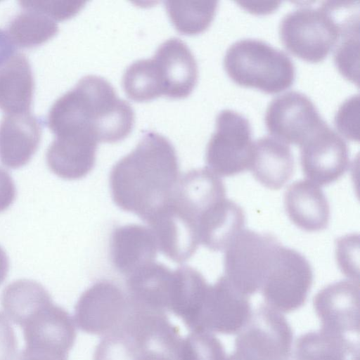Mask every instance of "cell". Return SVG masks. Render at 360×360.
I'll return each instance as SVG.
<instances>
[{"mask_svg": "<svg viewBox=\"0 0 360 360\" xmlns=\"http://www.w3.org/2000/svg\"><path fill=\"white\" fill-rule=\"evenodd\" d=\"M134 123L130 104L120 98L105 79L87 75L52 105L47 124L56 136L89 135L98 142L125 139Z\"/></svg>", "mask_w": 360, "mask_h": 360, "instance_id": "obj_2", "label": "cell"}, {"mask_svg": "<svg viewBox=\"0 0 360 360\" xmlns=\"http://www.w3.org/2000/svg\"><path fill=\"white\" fill-rule=\"evenodd\" d=\"M34 86L27 58L23 53L13 55L0 68V109L7 114L28 112Z\"/></svg>", "mask_w": 360, "mask_h": 360, "instance_id": "obj_24", "label": "cell"}, {"mask_svg": "<svg viewBox=\"0 0 360 360\" xmlns=\"http://www.w3.org/2000/svg\"><path fill=\"white\" fill-rule=\"evenodd\" d=\"M139 354L134 338L120 326L101 340L96 347L94 360H136Z\"/></svg>", "mask_w": 360, "mask_h": 360, "instance_id": "obj_31", "label": "cell"}, {"mask_svg": "<svg viewBox=\"0 0 360 360\" xmlns=\"http://www.w3.org/2000/svg\"><path fill=\"white\" fill-rule=\"evenodd\" d=\"M359 19L346 23L339 44L334 51V61L339 72L347 79L359 84Z\"/></svg>", "mask_w": 360, "mask_h": 360, "instance_id": "obj_29", "label": "cell"}, {"mask_svg": "<svg viewBox=\"0 0 360 360\" xmlns=\"http://www.w3.org/2000/svg\"><path fill=\"white\" fill-rule=\"evenodd\" d=\"M253 144L248 118L233 110H221L216 117L215 131L206 148L207 168L223 176H233L248 169Z\"/></svg>", "mask_w": 360, "mask_h": 360, "instance_id": "obj_9", "label": "cell"}, {"mask_svg": "<svg viewBox=\"0 0 360 360\" xmlns=\"http://www.w3.org/2000/svg\"><path fill=\"white\" fill-rule=\"evenodd\" d=\"M280 244L271 234L243 229L226 248L224 276L242 294L250 297L256 293Z\"/></svg>", "mask_w": 360, "mask_h": 360, "instance_id": "obj_7", "label": "cell"}, {"mask_svg": "<svg viewBox=\"0 0 360 360\" xmlns=\"http://www.w3.org/2000/svg\"><path fill=\"white\" fill-rule=\"evenodd\" d=\"M51 301V295L41 284L29 279L11 283L1 296V307L6 315L20 326L32 312Z\"/></svg>", "mask_w": 360, "mask_h": 360, "instance_id": "obj_26", "label": "cell"}, {"mask_svg": "<svg viewBox=\"0 0 360 360\" xmlns=\"http://www.w3.org/2000/svg\"><path fill=\"white\" fill-rule=\"evenodd\" d=\"M98 141L88 136H56L46 152V163L56 176L67 180L84 177L94 168Z\"/></svg>", "mask_w": 360, "mask_h": 360, "instance_id": "obj_18", "label": "cell"}, {"mask_svg": "<svg viewBox=\"0 0 360 360\" xmlns=\"http://www.w3.org/2000/svg\"><path fill=\"white\" fill-rule=\"evenodd\" d=\"M9 269V261L8 258L3 250V248L0 246V285L6 279Z\"/></svg>", "mask_w": 360, "mask_h": 360, "instance_id": "obj_41", "label": "cell"}, {"mask_svg": "<svg viewBox=\"0 0 360 360\" xmlns=\"http://www.w3.org/2000/svg\"><path fill=\"white\" fill-rule=\"evenodd\" d=\"M295 162L288 145L270 136L253 144L250 169L255 179L271 190L281 188L293 174Z\"/></svg>", "mask_w": 360, "mask_h": 360, "instance_id": "obj_22", "label": "cell"}, {"mask_svg": "<svg viewBox=\"0 0 360 360\" xmlns=\"http://www.w3.org/2000/svg\"><path fill=\"white\" fill-rule=\"evenodd\" d=\"M245 215L235 202L224 198L202 216L198 225L200 243L212 251L225 250L244 228Z\"/></svg>", "mask_w": 360, "mask_h": 360, "instance_id": "obj_23", "label": "cell"}, {"mask_svg": "<svg viewBox=\"0 0 360 360\" xmlns=\"http://www.w3.org/2000/svg\"><path fill=\"white\" fill-rule=\"evenodd\" d=\"M172 270L153 262L127 276L126 293L133 307L166 313Z\"/></svg>", "mask_w": 360, "mask_h": 360, "instance_id": "obj_21", "label": "cell"}, {"mask_svg": "<svg viewBox=\"0 0 360 360\" xmlns=\"http://www.w3.org/2000/svg\"><path fill=\"white\" fill-rule=\"evenodd\" d=\"M217 1H167V15L176 30L193 35L205 31L211 24Z\"/></svg>", "mask_w": 360, "mask_h": 360, "instance_id": "obj_27", "label": "cell"}, {"mask_svg": "<svg viewBox=\"0 0 360 360\" xmlns=\"http://www.w3.org/2000/svg\"><path fill=\"white\" fill-rule=\"evenodd\" d=\"M288 360H359V342L321 330L309 332L297 340Z\"/></svg>", "mask_w": 360, "mask_h": 360, "instance_id": "obj_25", "label": "cell"}, {"mask_svg": "<svg viewBox=\"0 0 360 360\" xmlns=\"http://www.w3.org/2000/svg\"><path fill=\"white\" fill-rule=\"evenodd\" d=\"M284 205L290 221L306 231L326 229L330 219V207L321 188L309 180H299L285 191Z\"/></svg>", "mask_w": 360, "mask_h": 360, "instance_id": "obj_20", "label": "cell"}, {"mask_svg": "<svg viewBox=\"0 0 360 360\" xmlns=\"http://www.w3.org/2000/svg\"><path fill=\"white\" fill-rule=\"evenodd\" d=\"M15 44L8 34L0 29V68H1L13 56Z\"/></svg>", "mask_w": 360, "mask_h": 360, "instance_id": "obj_40", "label": "cell"}, {"mask_svg": "<svg viewBox=\"0 0 360 360\" xmlns=\"http://www.w3.org/2000/svg\"><path fill=\"white\" fill-rule=\"evenodd\" d=\"M41 136V123L30 112L4 115L0 122V161L11 169L23 167L37 151Z\"/></svg>", "mask_w": 360, "mask_h": 360, "instance_id": "obj_16", "label": "cell"}, {"mask_svg": "<svg viewBox=\"0 0 360 360\" xmlns=\"http://www.w3.org/2000/svg\"><path fill=\"white\" fill-rule=\"evenodd\" d=\"M358 236H346L340 238L337 243L336 257L337 261L342 273L351 278L353 281H359L358 271V254L355 251L359 250Z\"/></svg>", "mask_w": 360, "mask_h": 360, "instance_id": "obj_34", "label": "cell"}, {"mask_svg": "<svg viewBox=\"0 0 360 360\" xmlns=\"http://www.w3.org/2000/svg\"><path fill=\"white\" fill-rule=\"evenodd\" d=\"M158 249L151 229L141 225L119 226L113 230L111 235V262L119 273L126 276L154 262Z\"/></svg>", "mask_w": 360, "mask_h": 360, "instance_id": "obj_17", "label": "cell"}, {"mask_svg": "<svg viewBox=\"0 0 360 360\" xmlns=\"http://www.w3.org/2000/svg\"><path fill=\"white\" fill-rule=\"evenodd\" d=\"M354 6V1H327L288 13L279 25L282 43L303 60L321 61L337 45L345 22L359 13Z\"/></svg>", "mask_w": 360, "mask_h": 360, "instance_id": "obj_3", "label": "cell"}, {"mask_svg": "<svg viewBox=\"0 0 360 360\" xmlns=\"http://www.w3.org/2000/svg\"><path fill=\"white\" fill-rule=\"evenodd\" d=\"M252 314L249 297L239 292L222 276L209 286L198 332L238 333Z\"/></svg>", "mask_w": 360, "mask_h": 360, "instance_id": "obj_13", "label": "cell"}, {"mask_svg": "<svg viewBox=\"0 0 360 360\" xmlns=\"http://www.w3.org/2000/svg\"><path fill=\"white\" fill-rule=\"evenodd\" d=\"M176 360H226L224 348L214 335L208 332H192L181 338Z\"/></svg>", "mask_w": 360, "mask_h": 360, "instance_id": "obj_30", "label": "cell"}, {"mask_svg": "<svg viewBox=\"0 0 360 360\" xmlns=\"http://www.w3.org/2000/svg\"><path fill=\"white\" fill-rule=\"evenodd\" d=\"M85 1H20L25 9L39 12L52 20H65L76 15L84 6Z\"/></svg>", "mask_w": 360, "mask_h": 360, "instance_id": "obj_33", "label": "cell"}, {"mask_svg": "<svg viewBox=\"0 0 360 360\" xmlns=\"http://www.w3.org/2000/svg\"><path fill=\"white\" fill-rule=\"evenodd\" d=\"M241 7L249 11L252 13L265 14L269 13L276 9L280 4V1H263L262 4L256 1H237Z\"/></svg>", "mask_w": 360, "mask_h": 360, "instance_id": "obj_39", "label": "cell"}, {"mask_svg": "<svg viewBox=\"0 0 360 360\" xmlns=\"http://www.w3.org/2000/svg\"><path fill=\"white\" fill-rule=\"evenodd\" d=\"M300 146L303 173L316 185L325 186L337 181L349 167L347 144L327 123Z\"/></svg>", "mask_w": 360, "mask_h": 360, "instance_id": "obj_12", "label": "cell"}, {"mask_svg": "<svg viewBox=\"0 0 360 360\" xmlns=\"http://www.w3.org/2000/svg\"><path fill=\"white\" fill-rule=\"evenodd\" d=\"M292 343V331L286 319L261 304L238 333L234 351L227 360H288Z\"/></svg>", "mask_w": 360, "mask_h": 360, "instance_id": "obj_8", "label": "cell"}, {"mask_svg": "<svg viewBox=\"0 0 360 360\" xmlns=\"http://www.w3.org/2000/svg\"><path fill=\"white\" fill-rule=\"evenodd\" d=\"M25 10L8 25L7 33L14 44L32 48L46 42L57 34L58 27L53 20L34 10Z\"/></svg>", "mask_w": 360, "mask_h": 360, "instance_id": "obj_28", "label": "cell"}, {"mask_svg": "<svg viewBox=\"0 0 360 360\" xmlns=\"http://www.w3.org/2000/svg\"><path fill=\"white\" fill-rule=\"evenodd\" d=\"M179 174L172 143L160 134L148 131L112 168V198L120 209L147 223L168 202Z\"/></svg>", "mask_w": 360, "mask_h": 360, "instance_id": "obj_1", "label": "cell"}, {"mask_svg": "<svg viewBox=\"0 0 360 360\" xmlns=\"http://www.w3.org/2000/svg\"><path fill=\"white\" fill-rule=\"evenodd\" d=\"M313 282L308 260L297 251L281 244L273 255L260 290L266 305L283 313L303 306Z\"/></svg>", "mask_w": 360, "mask_h": 360, "instance_id": "obj_6", "label": "cell"}, {"mask_svg": "<svg viewBox=\"0 0 360 360\" xmlns=\"http://www.w3.org/2000/svg\"><path fill=\"white\" fill-rule=\"evenodd\" d=\"M130 309L126 292L112 281H100L79 297L75 307V321L85 333L106 335L122 323Z\"/></svg>", "mask_w": 360, "mask_h": 360, "instance_id": "obj_10", "label": "cell"}, {"mask_svg": "<svg viewBox=\"0 0 360 360\" xmlns=\"http://www.w3.org/2000/svg\"><path fill=\"white\" fill-rule=\"evenodd\" d=\"M264 120L274 138L300 146L326 123L312 101L297 91L274 97L266 108Z\"/></svg>", "mask_w": 360, "mask_h": 360, "instance_id": "obj_11", "label": "cell"}, {"mask_svg": "<svg viewBox=\"0 0 360 360\" xmlns=\"http://www.w3.org/2000/svg\"><path fill=\"white\" fill-rule=\"evenodd\" d=\"M68 356L67 354L25 347L19 360H68Z\"/></svg>", "mask_w": 360, "mask_h": 360, "instance_id": "obj_37", "label": "cell"}, {"mask_svg": "<svg viewBox=\"0 0 360 360\" xmlns=\"http://www.w3.org/2000/svg\"><path fill=\"white\" fill-rule=\"evenodd\" d=\"M209 285L201 273L191 266L172 271L169 311L192 332L198 331Z\"/></svg>", "mask_w": 360, "mask_h": 360, "instance_id": "obj_19", "label": "cell"}, {"mask_svg": "<svg viewBox=\"0 0 360 360\" xmlns=\"http://www.w3.org/2000/svg\"><path fill=\"white\" fill-rule=\"evenodd\" d=\"M176 349L155 347L143 351L136 360H176Z\"/></svg>", "mask_w": 360, "mask_h": 360, "instance_id": "obj_38", "label": "cell"}, {"mask_svg": "<svg viewBox=\"0 0 360 360\" xmlns=\"http://www.w3.org/2000/svg\"><path fill=\"white\" fill-rule=\"evenodd\" d=\"M16 189L11 175L0 167V212L7 210L14 202Z\"/></svg>", "mask_w": 360, "mask_h": 360, "instance_id": "obj_36", "label": "cell"}, {"mask_svg": "<svg viewBox=\"0 0 360 360\" xmlns=\"http://www.w3.org/2000/svg\"><path fill=\"white\" fill-rule=\"evenodd\" d=\"M359 94L347 98L339 106L334 117L338 131L347 139L359 140Z\"/></svg>", "mask_w": 360, "mask_h": 360, "instance_id": "obj_32", "label": "cell"}, {"mask_svg": "<svg viewBox=\"0 0 360 360\" xmlns=\"http://www.w3.org/2000/svg\"><path fill=\"white\" fill-rule=\"evenodd\" d=\"M18 354L15 331L7 318L0 312V360H18Z\"/></svg>", "mask_w": 360, "mask_h": 360, "instance_id": "obj_35", "label": "cell"}, {"mask_svg": "<svg viewBox=\"0 0 360 360\" xmlns=\"http://www.w3.org/2000/svg\"><path fill=\"white\" fill-rule=\"evenodd\" d=\"M224 69L236 83L276 94L290 87L295 68L289 56L264 41L245 38L235 41L224 58Z\"/></svg>", "mask_w": 360, "mask_h": 360, "instance_id": "obj_4", "label": "cell"}, {"mask_svg": "<svg viewBox=\"0 0 360 360\" xmlns=\"http://www.w3.org/2000/svg\"><path fill=\"white\" fill-rule=\"evenodd\" d=\"M314 307L321 331L345 337L348 333L359 335V281L344 280L326 286L315 295Z\"/></svg>", "mask_w": 360, "mask_h": 360, "instance_id": "obj_14", "label": "cell"}, {"mask_svg": "<svg viewBox=\"0 0 360 360\" xmlns=\"http://www.w3.org/2000/svg\"><path fill=\"white\" fill-rule=\"evenodd\" d=\"M147 96L187 97L198 80L196 60L186 44L172 37L162 43L151 58L139 60Z\"/></svg>", "mask_w": 360, "mask_h": 360, "instance_id": "obj_5", "label": "cell"}, {"mask_svg": "<svg viewBox=\"0 0 360 360\" xmlns=\"http://www.w3.org/2000/svg\"><path fill=\"white\" fill-rule=\"evenodd\" d=\"M20 326L26 347L68 354L77 335L70 314L53 301L31 313Z\"/></svg>", "mask_w": 360, "mask_h": 360, "instance_id": "obj_15", "label": "cell"}]
</instances>
